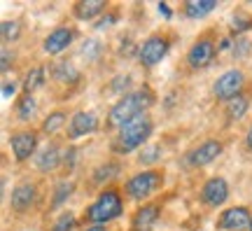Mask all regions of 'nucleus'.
Returning <instances> with one entry per match:
<instances>
[{"mask_svg": "<svg viewBox=\"0 0 252 231\" xmlns=\"http://www.w3.org/2000/svg\"><path fill=\"white\" fill-rule=\"evenodd\" d=\"M14 94H17V84L14 82H5L2 84V98H12Z\"/></svg>", "mask_w": 252, "mask_h": 231, "instance_id": "33", "label": "nucleus"}, {"mask_svg": "<svg viewBox=\"0 0 252 231\" xmlns=\"http://www.w3.org/2000/svg\"><path fill=\"white\" fill-rule=\"evenodd\" d=\"M21 33V24L19 21H2L0 26V35H2V42H14Z\"/></svg>", "mask_w": 252, "mask_h": 231, "instance_id": "24", "label": "nucleus"}, {"mask_svg": "<svg viewBox=\"0 0 252 231\" xmlns=\"http://www.w3.org/2000/svg\"><path fill=\"white\" fill-rule=\"evenodd\" d=\"M201 198H203V203L213 205V208H217V205H222L229 198V185H226L224 178H210L203 185V189H201Z\"/></svg>", "mask_w": 252, "mask_h": 231, "instance_id": "10", "label": "nucleus"}, {"mask_svg": "<svg viewBox=\"0 0 252 231\" xmlns=\"http://www.w3.org/2000/svg\"><path fill=\"white\" fill-rule=\"evenodd\" d=\"M115 19H117V17H115V14H108V17H103V19H100V24H98V26H96V28L112 26V24H115Z\"/></svg>", "mask_w": 252, "mask_h": 231, "instance_id": "35", "label": "nucleus"}, {"mask_svg": "<svg viewBox=\"0 0 252 231\" xmlns=\"http://www.w3.org/2000/svg\"><path fill=\"white\" fill-rule=\"evenodd\" d=\"M119 173V164H105V166H98L96 173H94V180L96 182H108Z\"/></svg>", "mask_w": 252, "mask_h": 231, "instance_id": "25", "label": "nucleus"}, {"mask_svg": "<svg viewBox=\"0 0 252 231\" xmlns=\"http://www.w3.org/2000/svg\"><path fill=\"white\" fill-rule=\"evenodd\" d=\"M12 59H14V56H12V54H9L7 49H2V66H0V68H2V72H7L9 61H12Z\"/></svg>", "mask_w": 252, "mask_h": 231, "instance_id": "34", "label": "nucleus"}, {"mask_svg": "<svg viewBox=\"0 0 252 231\" xmlns=\"http://www.w3.org/2000/svg\"><path fill=\"white\" fill-rule=\"evenodd\" d=\"M35 96L33 94H24L21 96V100H19V105H17V115L21 122H28V119H33V115H35Z\"/></svg>", "mask_w": 252, "mask_h": 231, "instance_id": "21", "label": "nucleus"}, {"mask_svg": "<svg viewBox=\"0 0 252 231\" xmlns=\"http://www.w3.org/2000/svg\"><path fill=\"white\" fill-rule=\"evenodd\" d=\"M157 220H159V205L147 203L135 210L133 220H131V227H133V231H150Z\"/></svg>", "mask_w": 252, "mask_h": 231, "instance_id": "14", "label": "nucleus"}, {"mask_svg": "<svg viewBox=\"0 0 252 231\" xmlns=\"http://www.w3.org/2000/svg\"><path fill=\"white\" fill-rule=\"evenodd\" d=\"M168 37L166 35H150L145 40V45L138 52V59L145 68H152L157 63H161V59L168 54Z\"/></svg>", "mask_w": 252, "mask_h": 231, "instance_id": "6", "label": "nucleus"}, {"mask_svg": "<svg viewBox=\"0 0 252 231\" xmlns=\"http://www.w3.org/2000/svg\"><path fill=\"white\" fill-rule=\"evenodd\" d=\"M52 72H54V77L59 82H63V84H68V87H72V84H77V80H80V72H77V68L72 66V61H59L54 63V68H52Z\"/></svg>", "mask_w": 252, "mask_h": 231, "instance_id": "17", "label": "nucleus"}, {"mask_svg": "<svg viewBox=\"0 0 252 231\" xmlns=\"http://www.w3.org/2000/svg\"><path fill=\"white\" fill-rule=\"evenodd\" d=\"M250 49H252V42L248 35H236V40L231 42V54H234V59H248Z\"/></svg>", "mask_w": 252, "mask_h": 231, "instance_id": "23", "label": "nucleus"}, {"mask_svg": "<svg viewBox=\"0 0 252 231\" xmlns=\"http://www.w3.org/2000/svg\"><path fill=\"white\" fill-rule=\"evenodd\" d=\"M213 59H215V42H213L210 37H198L187 54V63L194 70L208 68V66L213 63Z\"/></svg>", "mask_w": 252, "mask_h": 231, "instance_id": "7", "label": "nucleus"}, {"mask_svg": "<svg viewBox=\"0 0 252 231\" xmlns=\"http://www.w3.org/2000/svg\"><path fill=\"white\" fill-rule=\"evenodd\" d=\"M231 26L236 28V31H248V28H252V17H241V14H236L234 17V24Z\"/></svg>", "mask_w": 252, "mask_h": 231, "instance_id": "31", "label": "nucleus"}, {"mask_svg": "<svg viewBox=\"0 0 252 231\" xmlns=\"http://www.w3.org/2000/svg\"><path fill=\"white\" fill-rule=\"evenodd\" d=\"M35 201V185L33 182H21V185L14 187V192H12V198H9V203L12 208L17 210V213H24L28 210L31 205Z\"/></svg>", "mask_w": 252, "mask_h": 231, "instance_id": "13", "label": "nucleus"}, {"mask_svg": "<svg viewBox=\"0 0 252 231\" xmlns=\"http://www.w3.org/2000/svg\"><path fill=\"white\" fill-rule=\"evenodd\" d=\"M131 87V77L128 75H122V77H117V80L112 82V91H122V89H128Z\"/></svg>", "mask_w": 252, "mask_h": 231, "instance_id": "32", "label": "nucleus"}, {"mask_svg": "<svg viewBox=\"0 0 252 231\" xmlns=\"http://www.w3.org/2000/svg\"><path fill=\"white\" fill-rule=\"evenodd\" d=\"M87 231H105V227L103 224H91V227H87Z\"/></svg>", "mask_w": 252, "mask_h": 231, "instance_id": "37", "label": "nucleus"}, {"mask_svg": "<svg viewBox=\"0 0 252 231\" xmlns=\"http://www.w3.org/2000/svg\"><path fill=\"white\" fill-rule=\"evenodd\" d=\"M159 14H163V17L166 19H171V7H168V5H163V2H159Z\"/></svg>", "mask_w": 252, "mask_h": 231, "instance_id": "36", "label": "nucleus"}, {"mask_svg": "<svg viewBox=\"0 0 252 231\" xmlns=\"http://www.w3.org/2000/svg\"><path fill=\"white\" fill-rule=\"evenodd\" d=\"M100 52V45L96 42V40H87L84 45H82V54L87 56V59H96Z\"/></svg>", "mask_w": 252, "mask_h": 231, "instance_id": "30", "label": "nucleus"}, {"mask_svg": "<svg viewBox=\"0 0 252 231\" xmlns=\"http://www.w3.org/2000/svg\"><path fill=\"white\" fill-rule=\"evenodd\" d=\"M42 82H45V68L37 66V68H33V70L26 75V80H24V91H26V94H33Z\"/></svg>", "mask_w": 252, "mask_h": 231, "instance_id": "22", "label": "nucleus"}, {"mask_svg": "<svg viewBox=\"0 0 252 231\" xmlns=\"http://www.w3.org/2000/svg\"><path fill=\"white\" fill-rule=\"evenodd\" d=\"M72 37H75V33H72L70 28H65V26L56 28V31H52V33L47 35V40H45V52L47 54H59V52H63V49H65V47L72 42Z\"/></svg>", "mask_w": 252, "mask_h": 231, "instance_id": "15", "label": "nucleus"}, {"mask_svg": "<svg viewBox=\"0 0 252 231\" xmlns=\"http://www.w3.org/2000/svg\"><path fill=\"white\" fill-rule=\"evenodd\" d=\"M152 103H154V94L147 89V87H145V89H138V91H131V94H124V96L112 105V110H110L108 126L122 129V126H126L128 122H133V119H138L140 115H145V110L152 105Z\"/></svg>", "mask_w": 252, "mask_h": 231, "instance_id": "1", "label": "nucleus"}, {"mask_svg": "<svg viewBox=\"0 0 252 231\" xmlns=\"http://www.w3.org/2000/svg\"><path fill=\"white\" fill-rule=\"evenodd\" d=\"M9 145H12V152H14V159L26 161L37 147V133L35 131H17L9 138Z\"/></svg>", "mask_w": 252, "mask_h": 231, "instance_id": "9", "label": "nucleus"}, {"mask_svg": "<svg viewBox=\"0 0 252 231\" xmlns=\"http://www.w3.org/2000/svg\"><path fill=\"white\" fill-rule=\"evenodd\" d=\"M222 154V142L220 140H206L201 142L196 150L189 152V166H206V164H210V161H215L217 157Z\"/></svg>", "mask_w": 252, "mask_h": 231, "instance_id": "11", "label": "nucleus"}, {"mask_svg": "<svg viewBox=\"0 0 252 231\" xmlns=\"http://www.w3.org/2000/svg\"><path fill=\"white\" fill-rule=\"evenodd\" d=\"M215 7H217L215 0H189V2H185V17L201 19L206 14H210Z\"/></svg>", "mask_w": 252, "mask_h": 231, "instance_id": "19", "label": "nucleus"}, {"mask_svg": "<svg viewBox=\"0 0 252 231\" xmlns=\"http://www.w3.org/2000/svg\"><path fill=\"white\" fill-rule=\"evenodd\" d=\"M150 133H152V119L147 115H140L138 119H133V122H128L126 126L119 129V133L112 140V150L117 154H128V152L143 147L145 140L150 138Z\"/></svg>", "mask_w": 252, "mask_h": 231, "instance_id": "2", "label": "nucleus"}, {"mask_svg": "<svg viewBox=\"0 0 252 231\" xmlns=\"http://www.w3.org/2000/svg\"><path fill=\"white\" fill-rule=\"evenodd\" d=\"M161 185H163L161 170H143V173H135L133 178L126 182V194L135 198V201H143L147 196H152L157 189H161Z\"/></svg>", "mask_w": 252, "mask_h": 231, "instance_id": "4", "label": "nucleus"}, {"mask_svg": "<svg viewBox=\"0 0 252 231\" xmlns=\"http://www.w3.org/2000/svg\"><path fill=\"white\" fill-rule=\"evenodd\" d=\"M122 215V196L115 189H105L103 194L89 205L87 210V220L91 224H108L110 220H115Z\"/></svg>", "mask_w": 252, "mask_h": 231, "instance_id": "3", "label": "nucleus"}, {"mask_svg": "<svg viewBox=\"0 0 252 231\" xmlns=\"http://www.w3.org/2000/svg\"><path fill=\"white\" fill-rule=\"evenodd\" d=\"M248 150L252 152V126H250V131H248Z\"/></svg>", "mask_w": 252, "mask_h": 231, "instance_id": "38", "label": "nucleus"}, {"mask_svg": "<svg viewBox=\"0 0 252 231\" xmlns=\"http://www.w3.org/2000/svg\"><path fill=\"white\" fill-rule=\"evenodd\" d=\"M161 157V147L159 145H150V147H145L143 152H140V164H152V161H157Z\"/></svg>", "mask_w": 252, "mask_h": 231, "instance_id": "29", "label": "nucleus"}, {"mask_svg": "<svg viewBox=\"0 0 252 231\" xmlns=\"http://www.w3.org/2000/svg\"><path fill=\"white\" fill-rule=\"evenodd\" d=\"M252 217L248 213V208L243 205H236V208H226L222 217H220V229L224 231H250Z\"/></svg>", "mask_w": 252, "mask_h": 231, "instance_id": "8", "label": "nucleus"}, {"mask_svg": "<svg viewBox=\"0 0 252 231\" xmlns=\"http://www.w3.org/2000/svg\"><path fill=\"white\" fill-rule=\"evenodd\" d=\"M70 194H72V182H59L54 192V208H59Z\"/></svg>", "mask_w": 252, "mask_h": 231, "instance_id": "27", "label": "nucleus"}, {"mask_svg": "<svg viewBox=\"0 0 252 231\" xmlns=\"http://www.w3.org/2000/svg\"><path fill=\"white\" fill-rule=\"evenodd\" d=\"M248 107H250V96H248V94H238L236 98H231V100L226 103V117H229L231 122H238V119H243V115L248 112Z\"/></svg>", "mask_w": 252, "mask_h": 231, "instance_id": "20", "label": "nucleus"}, {"mask_svg": "<svg viewBox=\"0 0 252 231\" xmlns=\"http://www.w3.org/2000/svg\"><path fill=\"white\" fill-rule=\"evenodd\" d=\"M96 129H98V117L94 112H75L70 119V126H68V135L75 140V138H82L87 133H94Z\"/></svg>", "mask_w": 252, "mask_h": 231, "instance_id": "12", "label": "nucleus"}, {"mask_svg": "<svg viewBox=\"0 0 252 231\" xmlns=\"http://www.w3.org/2000/svg\"><path fill=\"white\" fill-rule=\"evenodd\" d=\"M63 124H65V115H63V112H52V115L45 119L42 131H45V133H56Z\"/></svg>", "mask_w": 252, "mask_h": 231, "instance_id": "26", "label": "nucleus"}, {"mask_svg": "<svg viewBox=\"0 0 252 231\" xmlns=\"http://www.w3.org/2000/svg\"><path fill=\"white\" fill-rule=\"evenodd\" d=\"M250 231H252V222H250Z\"/></svg>", "mask_w": 252, "mask_h": 231, "instance_id": "39", "label": "nucleus"}, {"mask_svg": "<svg viewBox=\"0 0 252 231\" xmlns=\"http://www.w3.org/2000/svg\"><path fill=\"white\" fill-rule=\"evenodd\" d=\"M61 164V152H59V145H47L42 147V152H37L35 157V166L40 173H49V170H54L56 166Z\"/></svg>", "mask_w": 252, "mask_h": 231, "instance_id": "16", "label": "nucleus"}, {"mask_svg": "<svg viewBox=\"0 0 252 231\" xmlns=\"http://www.w3.org/2000/svg\"><path fill=\"white\" fill-rule=\"evenodd\" d=\"M243 84H245V75L243 70H226L220 80L215 82V87H213V91H215L217 100H231V98H236L238 94H243Z\"/></svg>", "mask_w": 252, "mask_h": 231, "instance_id": "5", "label": "nucleus"}, {"mask_svg": "<svg viewBox=\"0 0 252 231\" xmlns=\"http://www.w3.org/2000/svg\"><path fill=\"white\" fill-rule=\"evenodd\" d=\"M105 9V0H82V2H77L75 5V17L82 19V21H87V19H94L98 17L100 12Z\"/></svg>", "mask_w": 252, "mask_h": 231, "instance_id": "18", "label": "nucleus"}, {"mask_svg": "<svg viewBox=\"0 0 252 231\" xmlns=\"http://www.w3.org/2000/svg\"><path fill=\"white\" fill-rule=\"evenodd\" d=\"M75 215H70V213H65V215H61L59 220H56V224H54V229L52 231H75Z\"/></svg>", "mask_w": 252, "mask_h": 231, "instance_id": "28", "label": "nucleus"}]
</instances>
